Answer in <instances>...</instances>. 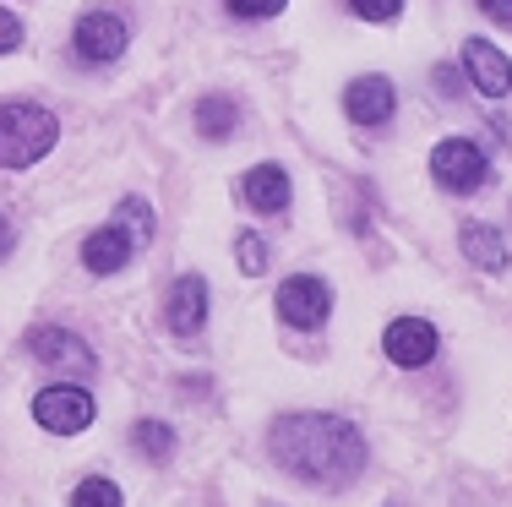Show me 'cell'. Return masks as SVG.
<instances>
[{
    "instance_id": "cell-21",
    "label": "cell",
    "mask_w": 512,
    "mask_h": 507,
    "mask_svg": "<svg viewBox=\"0 0 512 507\" xmlns=\"http://www.w3.org/2000/svg\"><path fill=\"white\" fill-rule=\"evenodd\" d=\"M229 11H235V17H278L284 0H229Z\"/></svg>"
},
{
    "instance_id": "cell-18",
    "label": "cell",
    "mask_w": 512,
    "mask_h": 507,
    "mask_svg": "<svg viewBox=\"0 0 512 507\" xmlns=\"http://www.w3.org/2000/svg\"><path fill=\"white\" fill-rule=\"evenodd\" d=\"M115 224L126 229L131 240H148V235H153V208H148V202H137V197H126V202L115 208Z\"/></svg>"
},
{
    "instance_id": "cell-12",
    "label": "cell",
    "mask_w": 512,
    "mask_h": 507,
    "mask_svg": "<svg viewBox=\"0 0 512 507\" xmlns=\"http://www.w3.org/2000/svg\"><path fill=\"white\" fill-rule=\"evenodd\" d=\"M131 246H137V240H131L120 224H104V229H93V235H88L82 262H88V273H120L131 262Z\"/></svg>"
},
{
    "instance_id": "cell-17",
    "label": "cell",
    "mask_w": 512,
    "mask_h": 507,
    "mask_svg": "<svg viewBox=\"0 0 512 507\" xmlns=\"http://www.w3.org/2000/svg\"><path fill=\"white\" fill-rule=\"evenodd\" d=\"M137 453L142 458H169L175 453V431H169L164 420H142L137 426Z\"/></svg>"
},
{
    "instance_id": "cell-7",
    "label": "cell",
    "mask_w": 512,
    "mask_h": 507,
    "mask_svg": "<svg viewBox=\"0 0 512 507\" xmlns=\"http://www.w3.org/2000/svg\"><path fill=\"white\" fill-rule=\"evenodd\" d=\"M71 44H77L82 66H109V60L126 55V22L115 11H88L77 22V33H71Z\"/></svg>"
},
{
    "instance_id": "cell-1",
    "label": "cell",
    "mask_w": 512,
    "mask_h": 507,
    "mask_svg": "<svg viewBox=\"0 0 512 507\" xmlns=\"http://www.w3.org/2000/svg\"><path fill=\"white\" fill-rule=\"evenodd\" d=\"M273 458L306 486L344 491L365 469V437L338 415H284L273 426Z\"/></svg>"
},
{
    "instance_id": "cell-24",
    "label": "cell",
    "mask_w": 512,
    "mask_h": 507,
    "mask_svg": "<svg viewBox=\"0 0 512 507\" xmlns=\"http://www.w3.org/2000/svg\"><path fill=\"white\" fill-rule=\"evenodd\" d=\"M17 251V229H11V219H0V262Z\"/></svg>"
},
{
    "instance_id": "cell-23",
    "label": "cell",
    "mask_w": 512,
    "mask_h": 507,
    "mask_svg": "<svg viewBox=\"0 0 512 507\" xmlns=\"http://www.w3.org/2000/svg\"><path fill=\"white\" fill-rule=\"evenodd\" d=\"M480 11L496 17V22H512V0H480Z\"/></svg>"
},
{
    "instance_id": "cell-16",
    "label": "cell",
    "mask_w": 512,
    "mask_h": 507,
    "mask_svg": "<svg viewBox=\"0 0 512 507\" xmlns=\"http://www.w3.org/2000/svg\"><path fill=\"white\" fill-rule=\"evenodd\" d=\"M71 507H126V497H120L115 480L93 475V480H82V486L71 491Z\"/></svg>"
},
{
    "instance_id": "cell-4",
    "label": "cell",
    "mask_w": 512,
    "mask_h": 507,
    "mask_svg": "<svg viewBox=\"0 0 512 507\" xmlns=\"http://www.w3.org/2000/svg\"><path fill=\"white\" fill-rule=\"evenodd\" d=\"M93 415H99V404H93V393L77 388V382H55V388H44L39 398H33V420H39L44 431H55V437L88 431Z\"/></svg>"
},
{
    "instance_id": "cell-11",
    "label": "cell",
    "mask_w": 512,
    "mask_h": 507,
    "mask_svg": "<svg viewBox=\"0 0 512 507\" xmlns=\"http://www.w3.org/2000/svg\"><path fill=\"white\" fill-rule=\"evenodd\" d=\"M202 322H207V279L202 273H186L169 289V328L180 338H191V333H202Z\"/></svg>"
},
{
    "instance_id": "cell-22",
    "label": "cell",
    "mask_w": 512,
    "mask_h": 507,
    "mask_svg": "<svg viewBox=\"0 0 512 507\" xmlns=\"http://www.w3.org/2000/svg\"><path fill=\"white\" fill-rule=\"evenodd\" d=\"M17 44H22V22L11 11H0V55H11Z\"/></svg>"
},
{
    "instance_id": "cell-13",
    "label": "cell",
    "mask_w": 512,
    "mask_h": 507,
    "mask_svg": "<svg viewBox=\"0 0 512 507\" xmlns=\"http://www.w3.org/2000/svg\"><path fill=\"white\" fill-rule=\"evenodd\" d=\"M458 246H463V257H469L474 268H485V273L507 268V240L496 235V224H463Z\"/></svg>"
},
{
    "instance_id": "cell-15",
    "label": "cell",
    "mask_w": 512,
    "mask_h": 507,
    "mask_svg": "<svg viewBox=\"0 0 512 507\" xmlns=\"http://www.w3.org/2000/svg\"><path fill=\"white\" fill-rule=\"evenodd\" d=\"M235 126H240V110H235V99H224V93H207V99L197 104V131H202V137L224 142Z\"/></svg>"
},
{
    "instance_id": "cell-8",
    "label": "cell",
    "mask_w": 512,
    "mask_h": 507,
    "mask_svg": "<svg viewBox=\"0 0 512 507\" xmlns=\"http://www.w3.org/2000/svg\"><path fill=\"white\" fill-rule=\"evenodd\" d=\"M28 349H33V360H44V366H55V371H71V377L99 371V355H93L77 333H66V328H33Z\"/></svg>"
},
{
    "instance_id": "cell-3",
    "label": "cell",
    "mask_w": 512,
    "mask_h": 507,
    "mask_svg": "<svg viewBox=\"0 0 512 507\" xmlns=\"http://www.w3.org/2000/svg\"><path fill=\"white\" fill-rule=\"evenodd\" d=\"M431 175L442 191H453V197H469V191L485 186V175H491V164H485V153L474 148L469 137H442L431 148Z\"/></svg>"
},
{
    "instance_id": "cell-6",
    "label": "cell",
    "mask_w": 512,
    "mask_h": 507,
    "mask_svg": "<svg viewBox=\"0 0 512 507\" xmlns=\"http://www.w3.org/2000/svg\"><path fill=\"white\" fill-rule=\"evenodd\" d=\"M382 349H387V360H393V366L420 371V366H431V360H436L442 338H436V328L425 317H398V322H387Z\"/></svg>"
},
{
    "instance_id": "cell-20",
    "label": "cell",
    "mask_w": 512,
    "mask_h": 507,
    "mask_svg": "<svg viewBox=\"0 0 512 507\" xmlns=\"http://www.w3.org/2000/svg\"><path fill=\"white\" fill-rule=\"evenodd\" d=\"M235 251H240V268H246V273H262V268H267V246H262V235H240V240H235Z\"/></svg>"
},
{
    "instance_id": "cell-14",
    "label": "cell",
    "mask_w": 512,
    "mask_h": 507,
    "mask_svg": "<svg viewBox=\"0 0 512 507\" xmlns=\"http://www.w3.org/2000/svg\"><path fill=\"white\" fill-rule=\"evenodd\" d=\"M246 202L256 213H278V208H289V175L278 164H256L251 175H246Z\"/></svg>"
},
{
    "instance_id": "cell-10",
    "label": "cell",
    "mask_w": 512,
    "mask_h": 507,
    "mask_svg": "<svg viewBox=\"0 0 512 507\" xmlns=\"http://www.w3.org/2000/svg\"><path fill=\"white\" fill-rule=\"evenodd\" d=\"M463 66H469L474 88H480L485 99H507V93H512V60L496 50V44L469 39V44H463Z\"/></svg>"
},
{
    "instance_id": "cell-19",
    "label": "cell",
    "mask_w": 512,
    "mask_h": 507,
    "mask_svg": "<svg viewBox=\"0 0 512 507\" xmlns=\"http://www.w3.org/2000/svg\"><path fill=\"white\" fill-rule=\"evenodd\" d=\"M349 11L365 22H393L398 11H404V0H349Z\"/></svg>"
},
{
    "instance_id": "cell-9",
    "label": "cell",
    "mask_w": 512,
    "mask_h": 507,
    "mask_svg": "<svg viewBox=\"0 0 512 507\" xmlns=\"http://www.w3.org/2000/svg\"><path fill=\"white\" fill-rule=\"evenodd\" d=\"M344 110H349L355 126H387L393 110H398V93H393L387 77H355L349 93H344Z\"/></svg>"
},
{
    "instance_id": "cell-2",
    "label": "cell",
    "mask_w": 512,
    "mask_h": 507,
    "mask_svg": "<svg viewBox=\"0 0 512 507\" xmlns=\"http://www.w3.org/2000/svg\"><path fill=\"white\" fill-rule=\"evenodd\" d=\"M60 120L33 104H6L0 110V169H28L55 148Z\"/></svg>"
},
{
    "instance_id": "cell-5",
    "label": "cell",
    "mask_w": 512,
    "mask_h": 507,
    "mask_svg": "<svg viewBox=\"0 0 512 507\" xmlns=\"http://www.w3.org/2000/svg\"><path fill=\"white\" fill-rule=\"evenodd\" d=\"M273 306H278V317H284L289 328L311 333V328H322V322L333 317V284L300 273V279H284V284H278V300H273Z\"/></svg>"
}]
</instances>
